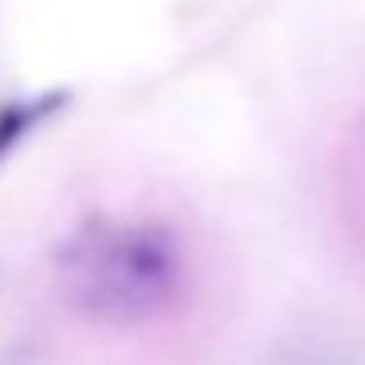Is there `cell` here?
Instances as JSON below:
<instances>
[{"label":"cell","instance_id":"1","mask_svg":"<svg viewBox=\"0 0 365 365\" xmlns=\"http://www.w3.org/2000/svg\"><path fill=\"white\" fill-rule=\"evenodd\" d=\"M56 287L67 307L91 322H153L181 302L189 252L173 224L158 216L98 212L59 244Z\"/></svg>","mask_w":365,"mask_h":365},{"label":"cell","instance_id":"2","mask_svg":"<svg viewBox=\"0 0 365 365\" xmlns=\"http://www.w3.org/2000/svg\"><path fill=\"white\" fill-rule=\"evenodd\" d=\"M67 91H51V95H36V98H9V103L0 106V161L9 158L36 126L59 114L67 106Z\"/></svg>","mask_w":365,"mask_h":365}]
</instances>
